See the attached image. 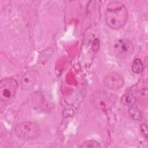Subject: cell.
Instances as JSON below:
<instances>
[{
  "label": "cell",
  "mask_w": 148,
  "mask_h": 148,
  "mask_svg": "<svg viewBox=\"0 0 148 148\" xmlns=\"http://www.w3.org/2000/svg\"><path fill=\"white\" fill-rule=\"evenodd\" d=\"M128 14L125 5L119 1L108 3L105 14V21L112 29H117L123 27L127 20Z\"/></svg>",
  "instance_id": "cell-1"
},
{
  "label": "cell",
  "mask_w": 148,
  "mask_h": 148,
  "mask_svg": "<svg viewBox=\"0 0 148 148\" xmlns=\"http://www.w3.org/2000/svg\"><path fill=\"white\" fill-rule=\"evenodd\" d=\"M14 132L16 136L21 139L32 140L39 136L40 128L35 122L24 121L16 125Z\"/></svg>",
  "instance_id": "cell-2"
},
{
  "label": "cell",
  "mask_w": 148,
  "mask_h": 148,
  "mask_svg": "<svg viewBox=\"0 0 148 148\" xmlns=\"http://www.w3.org/2000/svg\"><path fill=\"white\" fill-rule=\"evenodd\" d=\"M92 102L97 109L106 110L114 105L115 98L113 95L105 91H97L92 95Z\"/></svg>",
  "instance_id": "cell-3"
},
{
  "label": "cell",
  "mask_w": 148,
  "mask_h": 148,
  "mask_svg": "<svg viewBox=\"0 0 148 148\" xmlns=\"http://www.w3.org/2000/svg\"><path fill=\"white\" fill-rule=\"evenodd\" d=\"M17 82L13 78H4L0 82V99L8 102L15 96L17 89Z\"/></svg>",
  "instance_id": "cell-4"
},
{
  "label": "cell",
  "mask_w": 148,
  "mask_h": 148,
  "mask_svg": "<svg viewBox=\"0 0 148 148\" xmlns=\"http://www.w3.org/2000/svg\"><path fill=\"white\" fill-rule=\"evenodd\" d=\"M134 50V45L131 40L127 39H119L114 45L115 54L121 58H125L130 56L133 53Z\"/></svg>",
  "instance_id": "cell-5"
},
{
  "label": "cell",
  "mask_w": 148,
  "mask_h": 148,
  "mask_svg": "<svg viewBox=\"0 0 148 148\" xmlns=\"http://www.w3.org/2000/svg\"><path fill=\"white\" fill-rule=\"evenodd\" d=\"M103 82L106 87L114 91L121 88L124 84L123 77L116 72H111L106 75L103 77Z\"/></svg>",
  "instance_id": "cell-6"
},
{
  "label": "cell",
  "mask_w": 148,
  "mask_h": 148,
  "mask_svg": "<svg viewBox=\"0 0 148 148\" xmlns=\"http://www.w3.org/2000/svg\"><path fill=\"white\" fill-rule=\"evenodd\" d=\"M36 80V72L34 71L27 72L21 79V88L24 91L31 90Z\"/></svg>",
  "instance_id": "cell-7"
},
{
  "label": "cell",
  "mask_w": 148,
  "mask_h": 148,
  "mask_svg": "<svg viewBox=\"0 0 148 148\" xmlns=\"http://www.w3.org/2000/svg\"><path fill=\"white\" fill-rule=\"evenodd\" d=\"M121 101L123 104L130 107V106H134V105L136 101V99L135 95L132 93L127 92L124 94L122 96L121 98Z\"/></svg>",
  "instance_id": "cell-8"
},
{
  "label": "cell",
  "mask_w": 148,
  "mask_h": 148,
  "mask_svg": "<svg viewBox=\"0 0 148 148\" xmlns=\"http://www.w3.org/2000/svg\"><path fill=\"white\" fill-rule=\"evenodd\" d=\"M132 71L135 73H140L143 70V65L139 58H136L132 64Z\"/></svg>",
  "instance_id": "cell-9"
},
{
  "label": "cell",
  "mask_w": 148,
  "mask_h": 148,
  "mask_svg": "<svg viewBox=\"0 0 148 148\" xmlns=\"http://www.w3.org/2000/svg\"><path fill=\"white\" fill-rule=\"evenodd\" d=\"M129 113L132 119L135 120H139L142 117L140 110L136 107L134 106H130L129 109Z\"/></svg>",
  "instance_id": "cell-10"
},
{
  "label": "cell",
  "mask_w": 148,
  "mask_h": 148,
  "mask_svg": "<svg viewBox=\"0 0 148 148\" xmlns=\"http://www.w3.org/2000/svg\"><path fill=\"white\" fill-rule=\"evenodd\" d=\"M80 147H83V148H92V147H95V148H98V147H101V145L96 140H87L86 142H84L83 143H82V145L81 146H80Z\"/></svg>",
  "instance_id": "cell-11"
},
{
  "label": "cell",
  "mask_w": 148,
  "mask_h": 148,
  "mask_svg": "<svg viewBox=\"0 0 148 148\" xmlns=\"http://www.w3.org/2000/svg\"><path fill=\"white\" fill-rule=\"evenodd\" d=\"M99 46V41L98 39H95L93 42L92 46V49L94 51L96 52L98 51Z\"/></svg>",
  "instance_id": "cell-12"
},
{
  "label": "cell",
  "mask_w": 148,
  "mask_h": 148,
  "mask_svg": "<svg viewBox=\"0 0 148 148\" xmlns=\"http://www.w3.org/2000/svg\"><path fill=\"white\" fill-rule=\"evenodd\" d=\"M147 125L146 124H142L140 125V130L141 132H142V134L144 135V136L147 138Z\"/></svg>",
  "instance_id": "cell-13"
}]
</instances>
